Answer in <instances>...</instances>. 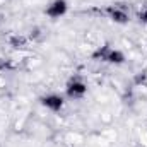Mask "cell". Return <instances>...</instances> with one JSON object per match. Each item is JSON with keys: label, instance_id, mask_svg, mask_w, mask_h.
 <instances>
[{"label": "cell", "instance_id": "6da1fadb", "mask_svg": "<svg viewBox=\"0 0 147 147\" xmlns=\"http://www.w3.org/2000/svg\"><path fill=\"white\" fill-rule=\"evenodd\" d=\"M91 58L94 62H101V63H108V65H123L127 62V57L121 50L111 46L108 43L98 46L92 53H91Z\"/></svg>", "mask_w": 147, "mask_h": 147}, {"label": "cell", "instance_id": "7a4b0ae2", "mask_svg": "<svg viewBox=\"0 0 147 147\" xmlns=\"http://www.w3.org/2000/svg\"><path fill=\"white\" fill-rule=\"evenodd\" d=\"M86 94H87V84L80 77H72V79L67 80V84H65V96L69 99L79 101Z\"/></svg>", "mask_w": 147, "mask_h": 147}, {"label": "cell", "instance_id": "3957f363", "mask_svg": "<svg viewBox=\"0 0 147 147\" xmlns=\"http://www.w3.org/2000/svg\"><path fill=\"white\" fill-rule=\"evenodd\" d=\"M39 105L45 108V110L51 111V113H60V111L65 108V98L58 92H48V94H43L39 96Z\"/></svg>", "mask_w": 147, "mask_h": 147}, {"label": "cell", "instance_id": "277c9868", "mask_svg": "<svg viewBox=\"0 0 147 147\" xmlns=\"http://www.w3.org/2000/svg\"><path fill=\"white\" fill-rule=\"evenodd\" d=\"M105 14L115 24H128L130 22V12L123 5H108L105 9Z\"/></svg>", "mask_w": 147, "mask_h": 147}, {"label": "cell", "instance_id": "5b68a950", "mask_svg": "<svg viewBox=\"0 0 147 147\" xmlns=\"http://www.w3.org/2000/svg\"><path fill=\"white\" fill-rule=\"evenodd\" d=\"M67 12H69V2L67 0H51L45 9V16L50 17L51 21L63 17Z\"/></svg>", "mask_w": 147, "mask_h": 147}, {"label": "cell", "instance_id": "8992f818", "mask_svg": "<svg viewBox=\"0 0 147 147\" xmlns=\"http://www.w3.org/2000/svg\"><path fill=\"white\" fill-rule=\"evenodd\" d=\"M137 22L139 24H144V26H147V5H144L142 9H139V12H137Z\"/></svg>", "mask_w": 147, "mask_h": 147}, {"label": "cell", "instance_id": "52a82bcc", "mask_svg": "<svg viewBox=\"0 0 147 147\" xmlns=\"http://www.w3.org/2000/svg\"><path fill=\"white\" fill-rule=\"evenodd\" d=\"M2 70H3V65H2V63H0V74H2Z\"/></svg>", "mask_w": 147, "mask_h": 147}]
</instances>
